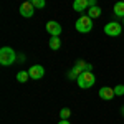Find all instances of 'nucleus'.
<instances>
[{
    "label": "nucleus",
    "instance_id": "1",
    "mask_svg": "<svg viewBox=\"0 0 124 124\" xmlns=\"http://www.w3.org/2000/svg\"><path fill=\"white\" fill-rule=\"evenodd\" d=\"M15 60H17V53L10 46H3L0 50V65H2V66H10V65H13Z\"/></svg>",
    "mask_w": 124,
    "mask_h": 124
},
{
    "label": "nucleus",
    "instance_id": "2",
    "mask_svg": "<svg viewBox=\"0 0 124 124\" xmlns=\"http://www.w3.org/2000/svg\"><path fill=\"white\" fill-rule=\"evenodd\" d=\"M76 83L79 88H83V89H88V88H91V86L96 83V78L94 75L91 73V71H85V73H81L79 76H78Z\"/></svg>",
    "mask_w": 124,
    "mask_h": 124
},
{
    "label": "nucleus",
    "instance_id": "3",
    "mask_svg": "<svg viewBox=\"0 0 124 124\" xmlns=\"http://www.w3.org/2000/svg\"><path fill=\"white\" fill-rule=\"evenodd\" d=\"M76 30L79 33H88V31H91L93 30V20L89 18L88 15H81L79 18L76 20Z\"/></svg>",
    "mask_w": 124,
    "mask_h": 124
},
{
    "label": "nucleus",
    "instance_id": "4",
    "mask_svg": "<svg viewBox=\"0 0 124 124\" xmlns=\"http://www.w3.org/2000/svg\"><path fill=\"white\" fill-rule=\"evenodd\" d=\"M123 28L124 27L121 23H117V22H109V23L104 25V33L109 35V37H119L121 31H123Z\"/></svg>",
    "mask_w": 124,
    "mask_h": 124
},
{
    "label": "nucleus",
    "instance_id": "5",
    "mask_svg": "<svg viewBox=\"0 0 124 124\" xmlns=\"http://www.w3.org/2000/svg\"><path fill=\"white\" fill-rule=\"evenodd\" d=\"M20 15L25 18H31L35 15V7L31 5V2H23L20 5Z\"/></svg>",
    "mask_w": 124,
    "mask_h": 124
},
{
    "label": "nucleus",
    "instance_id": "6",
    "mask_svg": "<svg viewBox=\"0 0 124 124\" xmlns=\"http://www.w3.org/2000/svg\"><path fill=\"white\" fill-rule=\"evenodd\" d=\"M46 31L51 35V37H60L61 31H63V28H61V25H60L58 22L51 20V22H48V23H46Z\"/></svg>",
    "mask_w": 124,
    "mask_h": 124
},
{
    "label": "nucleus",
    "instance_id": "7",
    "mask_svg": "<svg viewBox=\"0 0 124 124\" xmlns=\"http://www.w3.org/2000/svg\"><path fill=\"white\" fill-rule=\"evenodd\" d=\"M28 73H30L31 79H41V78L45 76V68L41 66V65H33V66H30Z\"/></svg>",
    "mask_w": 124,
    "mask_h": 124
},
{
    "label": "nucleus",
    "instance_id": "8",
    "mask_svg": "<svg viewBox=\"0 0 124 124\" xmlns=\"http://www.w3.org/2000/svg\"><path fill=\"white\" fill-rule=\"evenodd\" d=\"M98 94L101 99H104V101H111L113 98H114V88H109V86H103L99 91H98Z\"/></svg>",
    "mask_w": 124,
    "mask_h": 124
},
{
    "label": "nucleus",
    "instance_id": "9",
    "mask_svg": "<svg viewBox=\"0 0 124 124\" xmlns=\"http://www.w3.org/2000/svg\"><path fill=\"white\" fill-rule=\"evenodd\" d=\"M88 7H89V2L88 0H75L73 2V8L76 10L78 13H83Z\"/></svg>",
    "mask_w": 124,
    "mask_h": 124
},
{
    "label": "nucleus",
    "instance_id": "10",
    "mask_svg": "<svg viewBox=\"0 0 124 124\" xmlns=\"http://www.w3.org/2000/svg\"><path fill=\"white\" fill-rule=\"evenodd\" d=\"M114 15L119 18H124V2H117L114 5Z\"/></svg>",
    "mask_w": 124,
    "mask_h": 124
},
{
    "label": "nucleus",
    "instance_id": "11",
    "mask_svg": "<svg viewBox=\"0 0 124 124\" xmlns=\"http://www.w3.org/2000/svg\"><path fill=\"white\" fill-rule=\"evenodd\" d=\"M101 15V8L96 5V7H89V12H88V17L91 20H94V18H98Z\"/></svg>",
    "mask_w": 124,
    "mask_h": 124
},
{
    "label": "nucleus",
    "instance_id": "12",
    "mask_svg": "<svg viewBox=\"0 0 124 124\" xmlns=\"http://www.w3.org/2000/svg\"><path fill=\"white\" fill-rule=\"evenodd\" d=\"M28 78H30V73H28V71H25V70L17 73V81H18V83H27Z\"/></svg>",
    "mask_w": 124,
    "mask_h": 124
},
{
    "label": "nucleus",
    "instance_id": "13",
    "mask_svg": "<svg viewBox=\"0 0 124 124\" xmlns=\"http://www.w3.org/2000/svg\"><path fill=\"white\" fill-rule=\"evenodd\" d=\"M60 46H61L60 37H51V38H50V48H51V50H60Z\"/></svg>",
    "mask_w": 124,
    "mask_h": 124
},
{
    "label": "nucleus",
    "instance_id": "14",
    "mask_svg": "<svg viewBox=\"0 0 124 124\" xmlns=\"http://www.w3.org/2000/svg\"><path fill=\"white\" fill-rule=\"evenodd\" d=\"M70 116H71V111H70L68 108H63V109L60 111V117H61V119H66V121H68Z\"/></svg>",
    "mask_w": 124,
    "mask_h": 124
},
{
    "label": "nucleus",
    "instance_id": "15",
    "mask_svg": "<svg viewBox=\"0 0 124 124\" xmlns=\"http://www.w3.org/2000/svg\"><path fill=\"white\" fill-rule=\"evenodd\" d=\"M31 5H33L35 8H45L46 2H45V0H31Z\"/></svg>",
    "mask_w": 124,
    "mask_h": 124
},
{
    "label": "nucleus",
    "instance_id": "16",
    "mask_svg": "<svg viewBox=\"0 0 124 124\" xmlns=\"http://www.w3.org/2000/svg\"><path fill=\"white\" fill-rule=\"evenodd\" d=\"M114 94H116V96H123V94H124V85H116Z\"/></svg>",
    "mask_w": 124,
    "mask_h": 124
},
{
    "label": "nucleus",
    "instance_id": "17",
    "mask_svg": "<svg viewBox=\"0 0 124 124\" xmlns=\"http://www.w3.org/2000/svg\"><path fill=\"white\" fill-rule=\"evenodd\" d=\"M89 2V7H96V0H88Z\"/></svg>",
    "mask_w": 124,
    "mask_h": 124
},
{
    "label": "nucleus",
    "instance_id": "18",
    "mask_svg": "<svg viewBox=\"0 0 124 124\" xmlns=\"http://www.w3.org/2000/svg\"><path fill=\"white\" fill-rule=\"evenodd\" d=\"M58 124H70V121H66V119H61Z\"/></svg>",
    "mask_w": 124,
    "mask_h": 124
},
{
    "label": "nucleus",
    "instance_id": "19",
    "mask_svg": "<svg viewBox=\"0 0 124 124\" xmlns=\"http://www.w3.org/2000/svg\"><path fill=\"white\" fill-rule=\"evenodd\" d=\"M121 113H123V114H124V108H123V109H121Z\"/></svg>",
    "mask_w": 124,
    "mask_h": 124
},
{
    "label": "nucleus",
    "instance_id": "20",
    "mask_svg": "<svg viewBox=\"0 0 124 124\" xmlns=\"http://www.w3.org/2000/svg\"><path fill=\"white\" fill-rule=\"evenodd\" d=\"M123 27H124V18H123Z\"/></svg>",
    "mask_w": 124,
    "mask_h": 124
}]
</instances>
